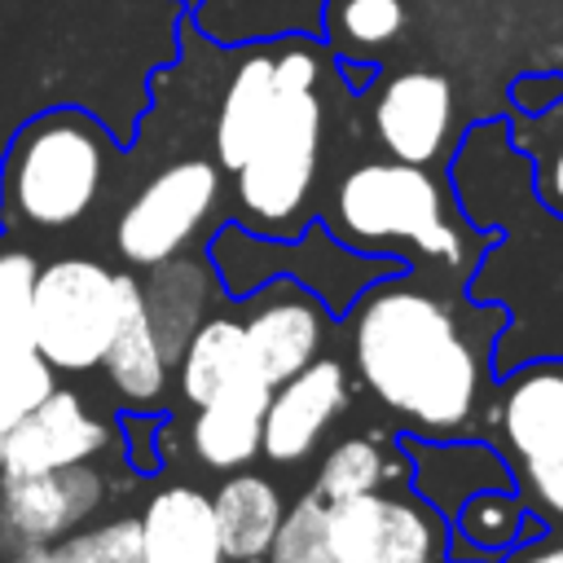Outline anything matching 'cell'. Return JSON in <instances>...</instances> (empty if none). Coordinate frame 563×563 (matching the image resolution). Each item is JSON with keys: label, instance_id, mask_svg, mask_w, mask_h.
Wrapping results in <instances>:
<instances>
[{"label": "cell", "instance_id": "obj_1", "mask_svg": "<svg viewBox=\"0 0 563 563\" xmlns=\"http://www.w3.org/2000/svg\"><path fill=\"white\" fill-rule=\"evenodd\" d=\"M453 194L479 233H501L471 264V303H493L506 325L493 343V369H515L523 361L563 356V216H554L537 189L523 150L510 128L479 123L466 132L453 158Z\"/></svg>", "mask_w": 563, "mask_h": 563}, {"label": "cell", "instance_id": "obj_2", "mask_svg": "<svg viewBox=\"0 0 563 563\" xmlns=\"http://www.w3.org/2000/svg\"><path fill=\"white\" fill-rule=\"evenodd\" d=\"M343 321L361 387L413 435L444 440L475 427L493 387L488 339H475L449 299L387 273L352 299Z\"/></svg>", "mask_w": 563, "mask_h": 563}, {"label": "cell", "instance_id": "obj_3", "mask_svg": "<svg viewBox=\"0 0 563 563\" xmlns=\"http://www.w3.org/2000/svg\"><path fill=\"white\" fill-rule=\"evenodd\" d=\"M273 62H277V97L246 163L233 172V198L242 229L264 238H295L308 224V198L321 158V128H325V106L317 97L321 66L308 35H277Z\"/></svg>", "mask_w": 563, "mask_h": 563}, {"label": "cell", "instance_id": "obj_4", "mask_svg": "<svg viewBox=\"0 0 563 563\" xmlns=\"http://www.w3.org/2000/svg\"><path fill=\"white\" fill-rule=\"evenodd\" d=\"M114 136L84 106H48L31 114L0 158V229L62 233L75 229L106 194Z\"/></svg>", "mask_w": 563, "mask_h": 563}, {"label": "cell", "instance_id": "obj_5", "mask_svg": "<svg viewBox=\"0 0 563 563\" xmlns=\"http://www.w3.org/2000/svg\"><path fill=\"white\" fill-rule=\"evenodd\" d=\"M325 229L352 251L396 260V251L409 246L418 260H435L457 273H471L484 251L479 229L453 220L440 180L427 167L400 158L352 167L330 198Z\"/></svg>", "mask_w": 563, "mask_h": 563}, {"label": "cell", "instance_id": "obj_6", "mask_svg": "<svg viewBox=\"0 0 563 563\" xmlns=\"http://www.w3.org/2000/svg\"><path fill=\"white\" fill-rule=\"evenodd\" d=\"M207 260L220 286L238 299L255 295L273 277H290L308 295H317L334 317H343L369 282L400 273V260L352 251L325 224H303L295 238H264L233 220V224H220V233L207 246Z\"/></svg>", "mask_w": 563, "mask_h": 563}, {"label": "cell", "instance_id": "obj_7", "mask_svg": "<svg viewBox=\"0 0 563 563\" xmlns=\"http://www.w3.org/2000/svg\"><path fill=\"white\" fill-rule=\"evenodd\" d=\"M123 303V273L88 255H62L40 264L31 347L57 374H88L101 365Z\"/></svg>", "mask_w": 563, "mask_h": 563}, {"label": "cell", "instance_id": "obj_8", "mask_svg": "<svg viewBox=\"0 0 563 563\" xmlns=\"http://www.w3.org/2000/svg\"><path fill=\"white\" fill-rule=\"evenodd\" d=\"M224 194V172L216 158H176L158 167L119 211L114 251L132 268L172 260L198 242Z\"/></svg>", "mask_w": 563, "mask_h": 563}, {"label": "cell", "instance_id": "obj_9", "mask_svg": "<svg viewBox=\"0 0 563 563\" xmlns=\"http://www.w3.org/2000/svg\"><path fill=\"white\" fill-rule=\"evenodd\" d=\"M106 475L97 462L53 466L35 475H0V541L13 545H57L84 528L106 501Z\"/></svg>", "mask_w": 563, "mask_h": 563}, {"label": "cell", "instance_id": "obj_10", "mask_svg": "<svg viewBox=\"0 0 563 563\" xmlns=\"http://www.w3.org/2000/svg\"><path fill=\"white\" fill-rule=\"evenodd\" d=\"M325 303L308 295L290 277H273L255 290L251 312L242 317V343L246 365L260 383L277 387L290 374H299L312 356L325 347Z\"/></svg>", "mask_w": 563, "mask_h": 563}, {"label": "cell", "instance_id": "obj_11", "mask_svg": "<svg viewBox=\"0 0 563 563\" xmlns=\"http://www.w3.org/2000/svg\"><path fill=\"white\" fill-rule=\"evenodd\" d=\"M110 444H114V422L101 418L79 391L57 383L48 400H40L26 418H18L4 431L0 475H35L53 466L97 462Z\"/></svg>", "mask_w": 563, "mask_h": 563}, {"label": "cell", "instance_id": "obj_12", "mask_svg": "<svg viewBox=\"0 0 563 563\" xmlns=\"http://www.w3.org/2000/svg\"><path fill=\"white\" fill-rule=\"evenodd\" d=\"M347 396H352L347 365L339 356H312L299 374H290L268 391L260 453L273 466H299L303 457H312L317 440L343 413Z\"/></svg>", "mask_w": 563, "mask_h": 563}, {"label": "cell", "instance_id": "obj_13", "mask_svg": "<svg viewBox=\"0 0 563 563\" xmlns=\"http://www.w3.org/2000/svg\"><path fill=\"white\" fill-rule=\"evenodd\" d=\"M453 132V84L440 70H400L374 97V136L400 163H435Z\"/></svg>", "mask_w": 563, "mask_h": 563}, {"label": "cell", "instance_id": "obj_14", "mask_svg": "<svg viewBox=\"0 0 563 563\" xmlns=\"http://www.w3.org/2000/svg\"><path fill=\"white\" fill-rule=\"evenodd\" d=\"M400 449L409 453V479L418 501H427L444 523L457 515V506L484 488H515L510 462L497 444L484 440H466V435H444V440H427V435H405Z\"/></svg>", "mask_w": 563, "mask_h": 563}, {"label": "cell", "instance_id": "obj_15", "mask_svg": "<svg viewBox=\"0 0 563 563\" xmlns=\"http://www.w3.org/2000/svg\"><path fill=\"white\" fill-rule=\"evenodd\" d=\"M501 431L506 462L532 457L545 444L563 440V365L559 361H523L506 369L497 405L484 409Z\"/></svg>", "mask_w": 563, "mask_h": 563}, {"label": "cell", "instance_id": "obj_16", "mask_svg": "<svg viewBox=\"0 0 563 563\" xmlns=\"http://www.w3.org/2000/svg\"><path fill=\"white\" fill-rule=\"evenodd\" d=\"M106 369V383L110 391L145 413V409H158L167 400V378H172V365L150 330V317H145V303H141V277L123 273V303H119V325H114V339L101 356Z\"/></svg>", "mask_w": 563, "mask_h": 563}, {"label": "cell", "instance_id": "obj_17", "mask_svg": "<svg viewBox=\"0 0 563 563\" xmlns=\"http://www.w3.org/2000/svg\"><path fill=\"white\" fill-rule=\"evenodd\" d=\"M150 277L141 282V303L150 317V330L167 356V365H176L185 339L198 330V321L211 312V299L220 290V277L211 268L207 255H172L145 268Z\"/></svg>", "mask_w": 563, "mask_h": 563}, {"label": "cell", "instance_id": "obj_18", "mask_svg": "<svg viewBox=\"0 0 563 563\" xmlns=\"http://www.w3.org/2000/svg\"><path fill=\"white\" fill-rule=\"evenodd\" d=\"M268 383L255 374H242L224 391H216L207 405H194L189 422V449L211 471H242L251 457H260V427L268 405Z\"/></svg>", "mask_w": 563, "mask_h": 563}, {"label": "cell", "instance_id": "obj_19", "mask_svg": "<svg viewBox=\"0 0 563 563\" xmlns=\"http://www.w3.org/2000/svg\"><path fill=\"white\" fill-rule=\"evenodd\" d=\"M136 523L145 563H224L211 497L189 484H167L150 493Z\"/></svg>", "mask_w": 563, "mask_h": 563}, {"label": "cell", "instance_id": "obj_20", "mask_svg": "<svg viewBox=\"0 0 563 563\" xmlns=\"http://www.w3.org/2000/svg\"><path fill=\"white\" fill-rule=\"evenodd\" d=\"M277 97V62H273V40H255L229 84H224V97H220V110H216V128H211V145H216V167L220 172H238L268 119V106Z\"/></svg>", "mask_w": 563, "mask_h": 563}, {"label": "cell", "instance_id": "obj_21", "mask_svg": "<svg viewBox=\"0 0 563 563\" xmlns=\"http://www.w3.org/2000/svg\"><path fill=\"white\" fill-rule=\"evenodd\" d=\"M211 515H216L224 563H264L277 537V523L286 515V501L268 475H255L242 466V471H229V479L211 493Z\"/></svg>", "mask_w": 563, "mask_h": 563}, {"label": "cell", "instance_id": "obj_22", "mask_svg": "<svg viewBox=\"0 0 563 563\" xmlns=\"http://www.w3.org/2000/svg\"><path fill=\"white\" fill-rule=\"evenodd\" d=\"M325 0H194L189 22L216 44H255L321 31Z\"/></svg>", "mask_w": 563, "mask_h": 563}, {"label": "cell", "instance_id": "obj_23", "mask_svg": "<svg viewBox=\"0 0 563 563\" xmlns=\"http://www.w3.org/2000/svg\"><path fill=\"white\" fill-rule=\"evenodd\" d=\"M172 369H176V387H180L185 405H207L216 391H224L229 383L251 374L246 343H242V321L224 317V312H207L198 321V330L185 339Z\"/></svg>", "mask_w": 563, "mask_h": 563}, {"label": "cell", "instance_id": "obj_24", "mask_svg": "<svg viewBox=\"0 0 563 563\" xmlns=\"http://www.w3.org/2000/svg\"><path fill=\"white\" fill-rule=\"evenodd\" d=\"M457 541H466V559H506L519 541L545 537V523L528 515V501L515 488H484L457 506L449 519Z\"/></svg>", "mask_w": 563, "mask_h": 563}, {"label": "cell", "instance_id": "obj_25", "mask_svg": "<svg viewBox=\"0 0 563 563\" xmlns=\"http://www.w3.org/2000/svg\"><path fill=\"white\" fill-rule=\"evenodd\" d=\"M409 471L405 457H387L383 444H374L369 435H347L339 440L325 457H321V471L312 479V493L321 501H339V497H352V493H374V488H387V484H400Z\"/></svg>", "mask_w": 563, "mask_h": 563}, {"label": "cell", "instance_id": "obj_26", "mask_svg": "<svg viewBox=\"0 0 563 563\" xmlns=\"http://www.w3.org/2000/svg\"><path fill=\"white\" fill-rule=\"evenodd\" d=\"M444 559V519L405 493H383V537L378 563H440Z\"/></svg>", "mask_w": 563, "mask_h": 563}, {"label": "cell", "instance_id": "obj_27", "mask_svg": "<svg viewBox=\"0 0 563 563\" xmlns=\"http://www.w3.org/2000/svg\"><path fill=\"white\" fill-rule=\"evenodd\" d=\"M405 26L400 0H325L321 31L343 57H369L374 48L391 44Z\"/></svg>", "mask_w": 563, "mask_h": 563}, {"label": "cell", "instance_id": "obj_28", "mask_svg": "<svg viewBox=\"0 0 563 563\" xmlns=\"http://www.w3.org/2000/svg\"><path fill=\"white\" fill-rule=\"evenodd\" d=\"M35 277H40V260L13 233L0 238V352L31 347Z\"/></svg>", "mask_w": 563, "mask_h": 563}, {"label": "cell", "instance_id": "obj_29", "mask_svg": "<svg viewBox=\"0 0 563 563\" xmlns=\"http://www.w3.org/2000/svg\"><path fill=\"white\" fill-rule=\"evenodd\" d=\"M53 387H57V369L35 347H4L0 352V427L9 431L40 400H48Z\"/></svg>", "mask_w": 563, "mask_h": 563}, {"label": "cell", "instance_id": "obj_30", "mask_svg": "<svg viewBox=\"0 0 563 563\" xmlns=\"http://www.w3.org/2000/svg\"><path fill=\"white\" fill-rule=\"evenodd\" d=\"M264 563H334V554L325 545V501L317 493H303L282 515Z\"/></svg>", "mask_w": 563, "mask_h": 563}, {"label": "cell", "instance_id": "obj_31", "mask_svg": "<svg viewBox=\"0 0 563 563\" xmlns=\"http://www.w3.org/2000/svg\"><path fill=\"white\" fill-rule=\"evenodd\" d=\"M57 563H145L141 550V523L132 515L106 519L92 528H75L53 545Z\"/></svg>", "mask_w": 563, "mask_h": 563}, {"label": "cell", "instance_id": "obj_32", "mask_svg": "<svg viewBox=\"0 0 563 563\" xmlns=\"http://www.w3.org/2000/svg\"><path fill=\"white\" fill-rule=\"evenodd\" d=\"M510 475H515V493L523 501H532L537 510L563 519V440L545 444L532 457L510 462Z\"/></svg>", "mask_w": 563, "mask_h": 563}, {"label": "cell", "instance_id": "obj_33", "mask_svg": "<svg viewBox=\"0 0 563 563\" xmlns=\"http://www.w3.org/2000/svg\"><path fill=\"white\" fill-rule=\"evenodd\" d=\"M515 145L537 158L532 163V189H537V198L554 216H563V132H554L550 141H515Z\"/></svg>", "mask_w": 563, "mask_h": 563}, {"label": "cell", "instance_id": "obj_34", "mask_svg": "<svg viewBox=\"0 0 563 563\" xmlns=\"http://www.w3.org/2000/svg\"><path fill=\"white\" fill-rule=\"evenodd\" d=\"M510 101H515V110L528 114V119L550 114L554 106H563V75H523V79H515Z\"/></svg>", "mask_w": 563, "mask_h": 563}, {"label": "cell", "instance_id": "obj_35", "mask_svg": "<svg viewBox=\"0 0 563 563\" xmlns=\"http://www.w3.org/2000/svg\"><path fill=\"white\" fill-rule=\"evenodd\" d=\"M515 563H563V541H545V537H537V545L523 550Z\"/></svg>", "mask_w": 563, "mask_h": 563}, {"label": "cell", "instance_id": "obj_36", "mask_svg": "<svg viewBox=\"0 0 563 563\" xmlns=\"http://www.w3.org/2000/svg\"><path fill=\"white\" fill-rule=\"evenodd\" d=\"M4 563H57L53 545H13L4 550Z\"/></svg>", "mask_w": 563, "mask_h": 563}, {"label": "cell", "instance_id": "obj_37", "mask_svg": "<svg viewBox=\"0 0 563 563\" xmlns=\"http://www.w3.org/2000/svg\"><path fill=\"white\" fill-rule=\"evenodd\" d=\"M343 79H347V88L352 92H361V88H369V79H374V66L369 62H343Z\"/></svg>", "mask_w": 563, "mask_h": 563}, {"label": "cell", "instance_id": "obj_38", "mask_svg": "<svg viewBox=\"0 0 563 563\" xmlns=\"http://www.w3.org/2000/svg\"><path fill=\"white\" fill-rule=\"evenodd\" d=\"M180 4H185V9H194V0H180Z\"/></svg>", "mask_w": 563, "mask_h": 563}, {"label": "cell", "instance_id": "obj_39", "mask_svg": "<svg viewBox=\"0 0 563 563\" xmlns=\"http://www.w3.org/2000/svg\"><path fill=\"white\" fill-rule=\"evenodd\" d=\"M0 444H4V427H0Z\"/></svg>", "mask_w": 563, "mask_h": 563}]
</instances>
